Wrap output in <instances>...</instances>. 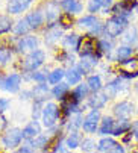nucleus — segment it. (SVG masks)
I'll return each mask as SVG.
<instances>
[{
  "mask_svg": "<svg viewBox=\"0 0 138 153\" xmlns=\"http://www.w3.org/2000/svg\"><path fill=\"white\" fill-rule=\"evenodd\" d=\"M129 25V17L128 15H112L106 23H105V33L109 38H117L125 32V29Z\"/></svg>",
  "mask_w": 138,
  "mask_h": 153,
  "instance_id": "nucleus-1",
  "label": "nucleus"
},
{
  "mask_svg": "<svg viewBox=\"0 0 138 153\" xmlns=\"http://www.w3.org/2000/svg\"><path fill=\"white\" fill-rule=\"evenodd\" d=\"M78 52H79L81 58H96V59H99L102 56V53L97 49L96 38L91 36V35H85L84 38H81V42L78 46Z\"/></svg>",
  "mask_w": 138,
  "mask_h": 153,
  "instance_id": "nucleus-2",
  "label": "nucleus"
},
{
  "mask_svg": "<svg viewBox=\"0 0 138 153\" xmlns=\"http://www.w3.org/2000/svg\"><path fill=\"white\" fill-rule=\"evenodd\" d=\"M61 115V108L53 103V102H47L44 103V108H43V114H41V121H43V126L47 127V129H53L58 123V118Z\"/></svg>",
  "mask_w": 138,
  "mask_h": 153,
  "instance_id": "nucleus-3",
  "label": "nucleus"
},
{
  "mask_svg": "<svg viewBox=\"0 0 138 153\" xmlns=\"http://www.w3.org/2000/svg\"><path fill=\"white\" fill-rule=\"evenodd\" d=\"M46 61V53L43 50H35L29 53L21 62V70L25 73H34L37 71Z\"/></svg>",
  "mask_w": 138,
  "mask_h": 153,
  "instance_id": "nucleus-4",
  "label": "nucleus"
},
{
  "mask_svg": "<svg viewBox=\"0 0 138 153\" xmlns=\"http://www.w3.org/2000/svg\"><path fill=\"white\" fill-rule=\"evenodd\" d=\"M100 120H102V114L99 109H91V111L84 117V123H82V129L87 134H96L100 126Z\"/></svg>",
  "mask_w": 138,
  "mask_h": 153,
  "instance_id": "nucleus-5",
  "label": "nucleus"
},
{
  "mask_svg": "<svg viewBox=\"0 0 138 153\" xmlns=\"http://www.w3.org/2000/svg\"><path fill=\"white\" fill-rule=\"evenodd\" d=\"M21 140H23L21 129L11 127V129L6 130V132L3 134V137H2V146L5 149H15V147H18L21 144Z\"/></svg>",
  "mask_w": 138,
  "mask_h": 153,
  "instance_id": "nucleus-6",
  "label": "nucleus"
},
{
  "mask_svg": "<svg viewBox=\"0 0 138 153\" xmlns=\"http://www.w3.org/2000/svg\"><path fill=\"white\" fill-rule=\"evenodd\" d=\"M112 112H114V115L117 117V120H131V117L135 112V106L131 102L123 100V102L117 103L116 106L112 108Z\"/></svg>",
  "mask_w": 138,
  "mask_h": 153,
  "instance_id": "nucleus-7",
  "label": "nucleus"
},
{
  "mask_svg": "<svg viewBox=\"0 0 138 153\" xmlns=\"http://www.w3.org/2000/svg\"><path fill=\"white\" fill-rule=\"evenodd\" d=\"M123 88H125V79H122L120 76H117L116 79L109 80V82L103 86V93L106 94L108 99H114Z\"/></svg>",
  "mask_w": 138,
  "mask_h": 153,
  "instance_id": "nucleus-8",
  "label": "nucleus"
},
{
  "mask_svg": "<svg viewBox=\"0 0 138 153\" xmlns=\"http://www.w3.org/2000/svg\"><path fill=\"white\" fill-rule=\"evenodd\" d=\"M2 88L8 93H18L21 85V76L18 73H11L2 80Z\"/></svg>",
  "mask_w": 138,
  "mask_h": 153,
  "instance_id": "nucleus-9",
  "label": "nucleus"
},
{
  "mask_svg": "<svg viewBox=\"0 0 138 153\" xmlns=\"http://www.w3.org/2000/svg\"><path fill=\"white\" fill-rule=\"evenodd\" d=\"M38 50V38L37 36H23L17 42V52L18 53H28Z\"/></svg>",
  "mask_w": 138,
  "mask_h": 153,
  "instance_id": "nucleus-10",
  "label": "nucleus"
},
{
  "mask_svg": "<svg viewBox=\"0 0 138 153\" xmlns=\"http://www.w3.org/2000/svg\"><path fill=\"white\" fill-rule=\"evenodd\" d=\"M134 8H138V2H137V0H122V2L114 5L111 8V11L116 15H128L129 17V14L132 12Z\"/></svg>",
  "mask_w": 138,
  "mask_h": 153,
  "instance_id": "nucleus-11",
  "label": "nucleus"
},
{
  "mask_svg": "<svg viewBox=\"0 0 138 153\" xmlns=\"http://www.w3.org/2000/svg\"><path fill=\"white\" fill-rule=\"evenodd\" d=\"M21 132H23V140L32 141L38 135H41V126H40V123L37 120H34V121H31L29 124H26L25 127H23Z\"/></svg>",
  "mask_w": 138,
  "mask_h": 153,
  "instance_id": "nucleus-12",
  "label": "nucleus"
},
{
  "mask_svg": "<svg viewBox=\"0 0 138 153\" xmlns=\"http://www.w3.org/2000/svg\"><path fill=\"white\" fill-rule=\"evenodd\" d=\"M32 5V0H8L6 9L9 14H21Z\"/></svg>",
  "mask_w": 138,
  "mask_h": 153,
  "instance_id": "nucleus-13",
  "label": "nucleus"
},
{
  "mask_svg": "<svg viewBox=\"0 0 138 153\" xmlns=\"http://www.w3.org/2000/svg\"><path fill=\"white\" fill-rule=\"evenodd\" d=\"M108 97H106V94L103 93V91H99V93H93V96H90L88 97V106L91 108V109H100L108 103Z\"/></svg>",
  "mask_w": 138,
  "mask_h": 153,
  "instance_id": "nucleus-14",
  "label": "nucleus"
},
{
  "mask_svg": "<svg viewBox=\"0 0 138 153\" xmlns=\"http://www.w3.org/2000/svg\"><path fill=\"white\" fill-rule=\"evenodd\" d=\"M132 129V121L131 120H116L112 129V137H125L126 134L131 132Z\"/></svg>",
  "mask_w": 138,
  "mask_h": 153,
  "instance_id": "nucleus-15",
  "label": "nucleus"
},
{
  "mask_svg": "<svg viewBox=\"0 0 138 153\" xmlns=\"http://www.w3.org/2000/svg\"><path fill=\"white\" fill-rule=\"evenodd\" d=\"M49 93H52L49 90V85L46 83H37L32 90V96H34V100L35 102H41V103H47L46 99H47Z\"/></svg>",
  "mask_w": 138,
  "mask_h": 153,
  "instance_id": "nucleus-16",
  "label": "nucleus"
},
{
  "mask_svg": "<svg viewBox=\"0 0 138 153\" xmlns=\"http://www.w3.org/2000/svg\"><path fill=\"white\" fill-rule=\"evenodd\" d=\"M82 76H84L82 70L78 67V65H73V67H70L65 71V82L68 85H79Z\"/></svg>",
  "mask_w": 138,
  "mask_h": 153,
  "instance_id": "nucleus-17",
  "label": "nucleus"
},
{
  "mask_svg": "<svg viewBox=\"0 0 138 153\" xmlns=\"http://www.w3.org/2000/svg\"><path fill=\"white\" fill-rule=\"evenodd\" d=\"M114 124H116V120L109 115H105L102 117L100 120V126H99V135L100 137H109L112 135V129H114Z\"/></svg>",
  "mask_w": 138,
  "mask_h": 153,
  "instance_id": "nucleus-18",
  "label": "nucleus"
},
{
  "mask_svg": "<svg viewBox=\"0 0 138 153\" xmlns=\"http://www.w3.org/2000/svg\"><path fill=\"white\" fill-rule=\"evenodd\" d=\"M59 5H61V8L65 11V14H70V15L79 14V12H82V9H84V6H82V3L79 2V0H62Z\"/></svg>",
  "mask_w": 138,
  "mask_h": 153,
  "instance_id": "nucleus-19",
  "label": "nucleus"
},
{
  "mask_svg": "<svg viewBox=\"0 0 138 153\" xmlns=\"http://www.w3.org/2000/svg\"><path fill=\"white\" fill-rule=\"evenodd\" d=\"M88 94H90V88H88L87 82H85V83H84V82H81L79 85H76L75 88H73V91H70V96H72L76 102H79V103H81L84 99L90 97Z\"/></svg>",
  "mask_w": 138,
  "mask_h": 153,
  "instance_id": "nucleus-20",
  "label": "nucleus"
},
{
  "mask_svg": "<svg viewBox=\"0 0 138 153\" xmlns=\"http://www.w3.org/2000/svg\"><path fill=\"white\" fill-rule=\"evenodd\" d=\"M119 146V143L116 141V138L112 137H102L97 143V150L102 152V153H108L111 152L112 149H116Z\"/></svg>",
  "mask_w": 138,
  "mask_h": 153,
  "instance_id": "nucleus-21",
  "label": "nucleus"
},
{
  "mask_svg": "<svg viewBox=\"0 0 138 153\" xmlns=\"http://www.w3.org/2000/svg\"><path fill=\"white\" fill-rule=\"evenodd\" d=\"M26 20H28V23H29L31 29H38V27L44 23V20H46V18H44L41 9H37V11L28 14V15H26Z\"/></svg>",
  "mask_w": 138,
  "mask_h": 153,
  "instance_id": "nucleus-22",
  "label": "nucleus"
},
{
  "mask_svg": "<svg viewBox=\"0 0 138 153\" xmlns=\"http://www.w3.org/2000/svg\"><path fill=\"white\" fill-rule=\"evenodd\" d=\"M122 71L120 73H134L138 74V58H129L126 61L119 62Z\"/></svg>",
  "mask_w": 138,
  "mask_h": 153,
  "instance_id": "nucleus-23",
  "label": "nucleus"
},
{
  "mask_svg": "<svg viewBox=\"0 0 138 153\" xmlns=\"http://www.w3.org/2000/svg\"><path fill=\"white\" fill-rule=\"evenodd\" d=\"M68 93H70V85H68L67 82H61L58 85L53 86V90H52V96L58 100H62L68 96Z\"/></svg>",
  "mask_w": 138,
  "mask_h": 153,
  "instance_id": "nucleus-24",
  "label": "nucleus"
},
{
  "mask_svg": "<svg viewBox=\"0 0 138 153\" xmlns=\"http://www.w3.org/2000/svg\"><path fill=\"white\" fill-rule=\"evenodd\" d=\"M59 6L61 5H58L56 2H49L47 5H46V15H44V18L49 21V23L52 25V21L53 20H56V18H59Z\"/></svg>",
  "mask_w": 138,
  "mask_h": 153,
  "instance_id": "nucleus-25",
  "label": "nucleus"
},
{
  "mask_svg": "<svg viewBox=\"0 0 138 153\" xmlns=\"http://www.w3.org/2000/svg\"><path fill=\"white\" fill-rule=\"evenodd\" d=\"M59 36H61V29L56 27L55 23L49 25L47 30H46V42H47V44H55L59 39Z\"/></svg>",
  "mask_w": 138,
  "mask_h": 153,
  "instance_id": "nucleus-26",
  "label": "nucleus"
},
{
  "mask_svg": "<svg viewBox=\"0 0 138 153\" xmlns=\"http://www.w3.org/2000/svg\"><path fill=\"white\" fill-rule=\"evenodd\" d=\"M87 85L91 93H99L103 90V83H102V77L99 74H91L87 79Z\"/></svg>",
  "mask_w": 138,
  "mask_h": 153,
  "instance_id": "nucleus-27",
  "label": "nucleus"
},
{
  "mask_svg": "<svg viewBox=\"0 0 138 153\" xmlns=\"http://www.w3.org/2000/svg\"><path fill=\"white\" fill-rule=\"evenodd\" d=\"M64 77H65V70H64V68H55V70H52V71L49 73V76H47V82H49L50 85L55 86V85L61 83Z\"/></svg>",
  "mask_w": 138,
  "mask_h": 153,
  "instance_id": "nucleus-28",
  "label": "nucleus"
},
{
  "mask_svg": "<svg viewBox=\"0 0 138 153\" xmlns=\"http://www.w3.org/2000/svg\"><path fill=\"white\" fill-rule=\"evenodd\" d=\"M34 149H47V146L50 144V135H46V134H41L38 135L35 140L32 141H28Z\"/></svg>",
  "mask_w": 138,
  "mask_h": 153,
  "instance_id": "nucleus-29",
  "label": "nucleus"
},
{
  "mask_svg": "<svg viewBox=\"0 0 138 153\" xmlns=\"http://www.w3.org/2000/svg\"><path fill=\"white\" fill-rule=\"evenodd\" d=\"M82 123H84V118H82L81 112H78V114H73L72 115L70 121H67L65 126H67V129L70 130V134H72V132H78V129L82 127Z\"/></svg>",
  "mask_w": 138,
  "mask_h": 153,
  "instance_id": "nucleus-30",
  "label": "nucleus"
},
{
  "mask_svg": "<svg viewBox=\"0 0 138 153\" xmlns=\"http://www.w3.org/2000/svg\"><path fill=\"white\" fill-rule=\"evenodd\" d=\"M134 53V49L132 46H120L117 50H116V61L117 62H122V61H126L132 56Z\"/></svg>",
  "mask_w": 138,
  "mask_h": 153,
  "instance_id": "nucleus-31",
  "label": "nucleus"
},
{
  "mask_svg": "<svg viewBox=\"0 0 138 153\" xmlns=\"http://www.w3.org/2000/svg\"><path fill=\"white\" fill-rule=\"evenodd\" d=\"M97 61L99 59H96V58H82V61L78 64V67L82 70L84 74H87V73H90L91 70H93V67L97 64Z\"/></svg>",
  "mask_w": 138,
  "mask_h": 153,
  "instance_id": "nucleus-32",
  "label": "nucleus"
},
{
  "mask_svg": "<svg viewBox=\"0 0 138 153\" xmlns=\"http://www.w3.org/2000/svg\"><path fill=\"white\" fill-rule=\"evenodd\" d=\"M79 42H81L79 35H76V33H70V35L64 36L62 44H64V47H65V49H76V50H78Z\"/></svg>",
  "mask_w": 138,
  "mask_h": 153,
  "instance_id": "nucleus-33",
  "label": "nucleus"
},
{
  "mask_svg": "<svg viewBox=\"0 0 138 153\" xmlns=\"http://www.w3.org/2000/svg\"><path fill=\"white\" fill-rule=\"evenodd\" d=\"M81 143H82L81 135H79L78 132H72V134H68V137H67V140H65V147L70 149V150H73V149H78V147L81 146Z\"/></svg>",
  "mask_w": 138,
  "mask_h": 153,
  "instance_id": "nucleus-34",
  "label": "nucleus"
},
{
  "mask_svg": "<svg viewBox=\"0 0 138 153\" xmlns=\"http://www.w3.org/2000/svg\"><path fill=\"white\" fill-rule=\"evenodd\" d=\"M29 30H31V26H29V23H28L26 17L21 18V20H18L17 25L14 26V32H15L17 35H25V33H28Z\"/></svg>",
  "mask_w": 138,
  "mask_h": 153,
  "instance_id": "nucleus-35",
  "label": "nucleus"
},
{
  "mask_svg": "<svg viewBox=\"0 0 138 153\" xmlns=\"http://www.w3.org/2000/svg\"><path fill=\"white\" fill-rule=\"evenodd\" d=\"M97 23H99V21H97V18L94 15H85V17L79 18V21H78V25L81 27H93Z\"/></svg>",
  "mask_w": 138,
  "mask_h": 153,
  "instance_id": "nucleus-36",
  "label": "nucleus"
},
{
  "mask_svg": "<svg viewBox=\"0 0 138 153\" xmlns=\"http://www.w3.org/2000/svg\"><path fill=\"white\" fill-rule=\"evenodd\" d=\"M12 29V20L8 15H0V35H3Z\"/></svg>",
  "mask_w": 138,
  "mask_h": 153,
  "instance_id": "nucleus-37",
  "label": "nucleus"
},
{
  "mask_svg": "<svg viewBox=\"0 0 138 153\" xmlns=\"http://www.w3.org/2000/svg\"><path fill=\"white\" fill-rule=\"evenodd\" d=\"M97 49L99 52L103 55H109L112 52V41H108V39H99L97 41Z\"/></svg>",
  "mask_w": 138,
  "mask_h": 153,
  "instance_id": "nucleus-38",
  "label": "nucleus"
},
{
  "mask_svg": "<svg viewBox=\"0 0 138 153\" xmlns=\"http://www.w3.org/2000/svg\"><path fill=\"white\" fill-rule=\"evenodd\" d=\"M12 59V52L8 47H0V67L6 65Z\"/></svg>",
  "mask_w": 138,
  "mask_h": 153,
  "instance_id": "nucleus-39",
  "label": "nucleus"
},
{
  "mask_svg": "<svg viewBox=\"0 0 138 153\" xmlns=\"http://www.w3.org/2000/svg\"><path fill=\"white\" fill-rule=\"evenodd\" d=\"M58 23L61 25L62 29H68V27L73 26V17H72L70 14H62V15H59V18H58Z\"/></svg>",
  "mask_w": 138,
  "mask_h": 153,
  "instance_id": "nucleus-40",
  "label": "nucleus"
},
{
  "mask_svg": "<svg viewBox=\"0 0 138 153\" xmlns=\"http://www.w3.org/2000/svg\"><path fill=\"white\" fill-rule=\"evenodd\" d=\"M96 147H97V144H96V141L93 138H84L82 143H81V149L84 152H87V153H91Z\"/></svg>",
  "mask_w": 138,
  "mask_h": 153,
  "instance_id": "nucleus-41",
  "label": "nucleus"
},
{
  "mask_svg": "<svg viewBox=\"0 0 138 153\" xmlns=\"http://www.w3.org/2000/svg\"><path fill=\"white\" fill-rule=\"evenodd\" d=\"M123 42H125V46H132L134 42H137V30L135 29L128 30L123 36Z\"/></svg>",
  "mask_w": 138,
  "mask_h": 153,
  "instance_id": "nucleus-42",
  "label": "nucleus"
},
{
  "mask_svg": "<svg viewBox=\"0 0 138 153\" xmlns=\"http://www.w3.org/2000/svg\"><path fill=\"white\" fill-rule=\"evenodd\" d=\"M29 79H32L34 82L37 83H46L47 82V76H46V73H41V71H35V73H29L28 76Z\"/></svg>",
  "mask_w": 138,
  "mask_h": 153,
  "instance_id": "nucleus-43",
  "label": "nucleus"
},
{
  "mask_svg": "<svg viewBox=\"0 0 138 153\" xmlns=\"http://www.w3.org/2000/svg\"><path fill=\"white\" fill-rule=\"evenodd\" d=\"M105 0H90L88 2V11L90 12H97L99 9L103 8Z\"/></svg>",
  "mask_w": 138,
  "mask_h": 153,
  "instance_id": "nucleus-44",
  "label": "nucleus"
},
{
  "mask_svg": "<svg viewBox=\"0 0 138 153\" xmlns=\"http://www.w3.org/2000/svg\"><path fill=\"white\" fill-rule=\"evenodd\" d=\"M105 32V25H102V23H97L96 26H93L91 27V32L88 33V35H91V36H99L100 33H103Z\"/></svg>",
  "mask_w": 138,
  "mask_h": 153,
  "instance_id": "nucleus-45",
  "label": "nucleus"
},
{
  "mask_svg": "<svg viewBox=\"0 0 138 153\" xmlns=\"http://www.w3.org/2000/svg\"><path fill=\"white\" fill-rule=\"evenodd\" d=\"M9 105H11V100H9V99L0 97V115H2L6 109H9Z\"/></svg>",
  "mask_w": 138,
  "mask_h": 153,
  "instance_id": "nucleus-46",
  "label": "nucleus"
},
{
  "mask_svg": "<svg viewBox=\"0 0 138 153\" xmlns=\"http://www.w3.org/2000/svg\"><path fill=\"white\" fill-rule=\"evenodd\" d=\"M131 132H132V135H134V140L138 141V120L132 121V129H131Z\"/></svg>",
  "mask_w": 138,
  "mask_h": 153,
  "instance_id": "nucleus-47",
  "label": "nucleus"
},
{
  "mask_svg": "<svg viewBox=\"0 0 138 153\" xmlns=\"http://www.w3.org/2000/svg\"><path fill=\"white\" fill-rule=\"evenodd\" d=\"M34 150H35V149H34L31 144H28V146H21V147L18 149V153H35Z\"/></svg>",
  "mask_w": 138,
  "mask_h": 153,
  "instance_id": "nucleus-48",
  "label": "nucleus"
},
{
  "mask_svg": "<svg viewBox=\"0 0 138 153\" xmlns=\"http://www.w3.org/2000/svg\"><path fill=\"white\" fill-rule=\"evenodd\" d=\"M108 153H126V149L122 146V144H119L116 149H112L111 152H108Z\"/></svg>",
  "mask_w": 138,
  "mask_h": 153,
  "instance_id": "nucleus-49",
  "label": "nucleus"
},
{
  "mask_svg": "<svg viewBox=\"0 0 138 153\" xmlns=\"http://www.w3.org/2000/svg\"><path fill=\"white\" fill-rule=\"evenodd\" d=\"M112 6H114V5H112V0H105V3H103V9H105V12H108Z\"/></svg>",
  "mask_w": 138,
  "mask_h": 153,
  "instance_id": "nucleus-50",
  "label": "nucleus"
},
{
  "mask_svg": "<svg viewBox=\"0 0 138 153\" xmlns=\"http://www.w3.org/2000/svg\"><path fill=\"white\" fill-rule=\"evenodd\" d=\"M5 126H6V118L3 115H0V132L5 129Z\"/></svg>",
  "mask_w": 138,
  "mask_h": 153,
  "instance_id": "nucleus-51",
  "label": "nucleus"
},
{
  "mask_svg": "<svg viewBox=\"0 0 138 153\" xmlns=\"http://www.w3.org/2000/svg\"><path fill=\"white\" fill-rule=\"evenodd\" d=\"M2 80H3V79H2V74H0V83H2Z\"/></svg>",
  "mask_w": 138,
  "mask_h": 153,
  "instance_id": "nucleus-52",
  "label": "nucleus"
},
{
  "mask_svg": "<svg viewBox=\"0 0 138 153\" xmlns=\"http://www.w3.org/2000/svg\"><path fill=\"white\" fill-rule=\"evenodd\" d=\"M134 153H138V149H137V150H135V152H134Z\"/></svg>",
  "mask_w": 138,
  "mask_h": 153,
  "instance_id": "nucleus-53",
  "label": "nucleus"
},
{
  "mask_svg": "<svg viewBox=\"0 0 138 153\" xmlns=\"http://www.w3.org/2000/svg\"><path fill=\"white\" fill-rule=\"evenodd\" d=\"M12 153H18V150H17V152H12Z\"/></svg>",
  "mask_w": 138,
  "mask_h": 153,
  "instance_id": "nucleus-54",
  "label": "nucleus"
},
{
  "mask_svg": "<svg viewBox=\"0 0 138 153\" xmlns=\"http://www.w3.org/2000/svg\"><path fill=\"white\" fill-rule=\"evenodd\" d=\"M137 14H138V8H137Z\"/></svg>",
  "mask_w": 138,
  "mask_h": 153,
  "instance_id": "nucleus-55",
  "label": "nucleus"
},
{
  "mask_svg": "<svg viewBox=\"0 0 138 153\" xmlns=\"http://www.w3.org/2000/svg\"><path fill=\"white\" fill-rule=\"evenodd\" d=\"M91 153H96V152H91Z\"/></svg>",
  "mask_w": 138,
  "mask_h": 153,
  "instance_id": "nucleus-56",
  "label": "nucleus"
}]
</instances>
